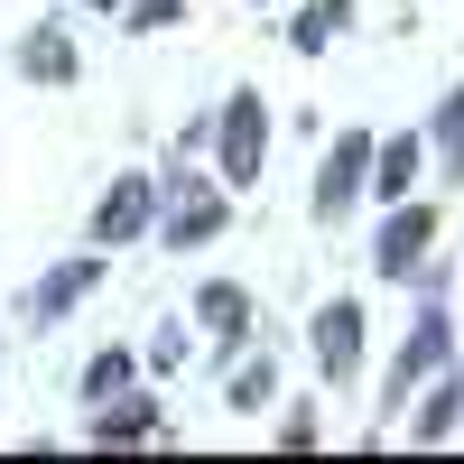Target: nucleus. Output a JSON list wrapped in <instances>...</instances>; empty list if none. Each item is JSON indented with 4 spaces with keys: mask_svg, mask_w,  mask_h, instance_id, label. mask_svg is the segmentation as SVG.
<instances>
[{
    "mask_svg": "<svg viewBox=\"0 0 464 464\" xmlns=\"http://www.w3.org/2000/svg\"><path fill=\"white\" fill-rule=\"evenodd\" d=\"M260 93H232L223 102V186H251L260 177V159H269V121H260Z\"/></svg>",
    "mask_w": 464,
    "mask_h": 464,
    "instance_id": "obj_1",
    "label": "nucleus"
},
{
    "mask_svg": "<svg viewBox=\"0 0 464 464\" xmlns=\"http://www.w3.org/2000/svg\"><path fill=\"white\" fill-rule=\"evenodd\" d=\"M362 177H372V130H343L325 149V168H316V214L334 223L343 205H362Z\"/></svg>",
    "mask_w": 464,
    "mask_h": 464,
    "instance_id": "obj_2",
    "label": "nucleus"
},
{
    "mask_svg": "<svg viewBox=\"0 0 464 464\" xmlns=\"http://www.w3.org/2000/svg\"><path fill=\"white\" fill-rule=\"evenodd\" d=\"M428 242H437V214L400 196V214L381 223V242H372V269H381V279H409V269H418V251H428Z\"/></svg>",
    "mask_w": 464,
    "mask_h": 464,
    "instance_id": "obj_3",
    "label": "nucleus"
},
{
    "mask_svg": "<svg viewBox=\"0 0 464 464\" xmlns=\"http://www.w3.org/2000/svg\"><path fill=\"white\" fill-rule=\"evenodd\" d=\"M149 214H159V186L149 177H111V196L93 205V242H130V232H149Z\"/></svg>",
    "mask_w": 464,
    "mask_h": 464,
    "instance_id": "obj_4",
    "label": "nucleus"
},
{
    "mask_svg": "<svg viewBox=\"0 0 464 464\" xmlns=\"http://www.w3.org/2000/svg\"><path fill=\"white\" fill-rule=\"evenodd\" d=\"M316 362H325L334 381H353V372H362V306H353V297L316 306Z\"/></svg>",
    "mask_w": 464,
    "mask_h": 464,
    "instance_id": "obj_5",
    "label": "nucleus"
},
{
    "mask_svg": "<svg viewBox=\"0 0 464 464\" xmlns=\"http://www.w3.org/2000/svg\"><path fill=\"white\" fill-rule=\"evenodd\" d=\"M93 279H102V260H65V269H47V279H37V288L19 297V316H28V325H56L65 306L93 288Z\"/></svg>",
    "mask_w": 464,
    "mask_h": 464,
    "instance_id": "obj_6",
    "label": "nucleus"
},
{
    "mask_svg": "<svg viewBox=\"0 0 464 464\" xmlns=\"http://www.w3.org/2000/svg\"><path fill=\"white\" fill-rule=\"evenodd\" d=\"M455 428H464V391H455V372L437 362L428 381H418V418H409V437L437 446V437H455Z\"/></svg>",
    "mask_w": 464,
    "mask_h": 464,
    "instance_id": "obj_7",
    "label": "nucleus"
},
{
    "mask_svg": "<svg viewBox=\"0 0 464 464\" xmlns=\"http://www.w3.org/2000/svg\"><path fill=\"white\" fill-rule=\"evenodd\" d=\"M418 168H428V149H418V140H372V177H362V196H409V186H418Z\"/></svg>",
    "mask_w": 464,
    "mask_h": 464,
    "instance_id": "obj_8",
    "label": "nucleus"
},
{
    "mask_svg": "<svg viewBox=\"0 0 464 464\" xmlns=\"http://www.w3.org/2000/svg\"><path fill=\"white\" fill-rule=\"evenodd\" d=\"M437 362H446V316H428V325H418V343H400V362H391V409H409V391H418Z\"/></svg>",
    "mask_w": 464,
    "mask_h": 464,
    "instance_id": "obj_9",
    "label": "nucleus"
},
{
    "mask_svg": "<svg viewBox=\"0 0 464 464\" xmlns=\"http://www.w3.org/2000/svg\"><path fill=\"white\" fill-rule=\"evenodd\" d=\"M343 28H353V0H297V19H288V47H297V56H325Z\"/></svg>",
    "mask_w": 464,
    "mask_h": 464,
    "instance_id": "obj_10",
    "label": "nucleus"
},
{
    "mask_svg": "<svg viewBox=\"0 0 464 464\" xmlns=\"http://www.w3.org/2000/svg\"><path fill=\"white\" fill-rule=\"evenodd\" d=\"M140 437H159V400H121L111 391L102 418H93V446H140Z\"/></svg>",
    "mask_w": 464,
    "mask_h": 464,
    "instance_id": "obj_11",
    "label": "nucleus"
},
{
    "mask_svg": "<svg viewBox=\"0 0 464 464\" xmlns=\"http://www.w3.org/2000/svg\"><path fill=\"white\" fill-rule=\"evenodd\" d=\"M19 74H37V84H74V47H65V28H19Z\"/></svg>",
    "mask_w": 464,
    "mask_h": 464,
    "instance_id": "obj_12",
    "label": "nucleus"
},
{
    "mask_svg": "<svg viewBox=\"0 0 464 464\" xmlns=\"http://www.w3.org/2000/svg\"><path fill=\"white\" fill-rule=\"evenodd\" d=\"M214 232H223V196H177L168 205V242L186 251V242H214Z\"/></svg>",
    "mask_w": 464,
    "mask_h": 464,
    "instance_id": "obj_13",
    "label": "nucleus"
},
{
    "mask_svg": "<svg viewBox=\"0 0 464 464\" xmlns=\"http://www.w3.org/2000/svg\"><path fill=\"white\" fill-rule=\"evenodd\" d=\"M196 325H214L223 343H242V334H251V297H242V288H205V297H196Z\"/></svg>",
    "mask_w": 464,
    "mask_h": 464,
    "instance_id": "obj_14",
    "label": "nucleus"
},
{
    "mask_svg": "<svg viewBox=\"0 0 464 464\" xmlns=\"http://www.w3.org/2000/svg\"><path fill=\"white\" fill-rule=\"evenodd\" d=\"M269 400H279V362H232V409H269Z\"/></svg>",
    "mask_w": 464,
    "mask_h": 464,
    "instance_id": "obj_15",
    "label": "nucleus"
},
{
    "mask_svg": "<svg viewBox=\"0 0 464 464\" xmlns=\"http://www.w3.org/2000/svg\"><path fill=\"white\" fill-rule=\"evenodd\" d=\"M111 391H130V353H93L84 362V400H111Z\"/></svg>",
    "mask_w": 464,
    "mask_h": 464,
    "instance_id": "obj_16",
    "label": "nucleus"
},
{
    "mask_svg": "<svg viewBox=\"0 0 464 464\" xmlns=\"http://www.w3.org/2000/svg\"><path fill=\"white\" fill-rule=\"evenodd\" d=\"M437 140H446V168L464 177V84L446 93V111H437Z\"/></svg>",
    "mask_w": 464,
    "mask_h": 464,
    "instance_id": "obj_17",
    "label": "nucleus"
},
{
    "mask_svg": "<svg viewBox=\"0 0 464 464\" xmlns=\"http://www.w3.org/2000/svg\"><path fill=\"white\" fill-rule=\"evenodd\" d=\"M121 10H130V28H168V19L186 10V0H121Z\"/></svg>",
    "mask_w": 464,
    "mask_h": 464,
    "instance_id": "obj_18",
    "label": "nucleus"
},
{
    "mask_svg": "<svg viewBox=\"0 0 464 464\" xmlns=\"http://www.w3.org/2000/svg\"><path fill=\"white\" fill-rule=\"evenodd\" d=\"M84 10H121V0H84Z\"/></svg>",
    "mask_w": 464,
    "mask_h": 464,
    "instance_id": "obj_19",
    "label": "nucleus"
}]
</instances>
